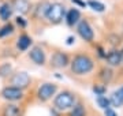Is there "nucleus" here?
I'll use <instances>...</instances> for the list:
<instances>
[{
  "mask_svg": "<svg viewBox=\"0 0 123 116\" xmlns=\"http://www.w3.org/2000/svg\"><path fill=\"white\" fill-rule=\"evenodd\" d=\"M71 3H73V4H77L78 7H81V8H85V7L88 6L85 1H82V0H71Z\"/></svg>",
  "mask_w": 123,
  "mask_h": 116,
  "instance_id": "nucleus-26",
  "label": "nucleus"
},
{
  "mask_svg": "<svg viewBox=\"0 0 123 116\" xmlns=\"http://www.w3.org/2000/svg\"><path fill=\"white\" fill-rule=\"evenodd\" d=\"M98 76H100V79L104 82V83H110L111 81H112V78H114V71L111 70V68H103L100 71V74H98Z\"/></svg>",
  "mask_w": 123,
  "mask_h": 116,
  "instance_id": "nucleus-18",
  "label": "nucleus"
},
{
  "mask_svg": "<svg viewBox=\"0 0 123 116\" xmlns=\"http://www.w3.org/2000/svg\"><path fill=\"white\" fill-rule=\"evenodd\" d=\"M104 59H105L107 64H110L112 67H118V66H120L123 63V53H122V51L112 49V51H110V52L105 55Z\"/></svg>",
  "mask_w": 123,
  "mask_h": 116,
  "instance_id": "nucleus-9",
  "label": "nucleus"
},
{
  "mask_svg": "<svg viewBox=\"0 0 123 116\" xmlns=\"http://www.w3.org/2000/svg\"><path fill=\"white\" fill-rule=\"evenodd\" d=\"M111 105L114 107H122L123 105V86H120L118 90H115L110 98Z\"/></svg>",
  "mask_w": 123,
  "mask_h": 116,
  "instance_id": "nucleus-15",
  "label": "nucleus"
},
{
  "mask_svg": "<svg viewBox=\"0 0 123 116\" xmlns=\"http://www.w3.org/2000/svg\"><path fill=\"white\" fill-rule=\"evenodd\" d=\"M75 104V96L68 90H63L57 94L55 100H53V107L57 111H67L71 109Z\"/></svg>",
  "mask_w": 123,
  "mask_h": 116,
  "instance_id": "nucleus-3",
  "label": "nucleus"
},
{
  "mask_svg": "<svg viewBox=\"0 0 123 116\" xmlns=\"http://www.w3.org/2000/svg\"><path fill=\"white\" fill-rule=\"evenodd\" d=\"M66 17V7L59 3V1H55V3H51L48 7V11L45 14V19L48 21L49 23L52 25H59V23L63 22V19Z\"/></svg>",
  "mask_w": 123,
  "mask_h": 116,
  "instance_id": "nucleus-2",
  "label": "nucleus"
},
{
  "mask_svg": "<svg viewBox=\"0 0 123 116\" xmlns=\"http://www.w3.org/2000/svg\"><path fill=\"white\" fill-rule=\"evenodd\" d=\"M86 4H88L93 11H96V12H104V11H105V6L103 4L101 1H98V0H89Z\"/></svg>",
  "mask_w": 123,
  "mask_h": 116,
  "instance_id": "nucleus-20",
  "label": "nucleus"
},
{
  "mask_svg": "<svg viewBox=\"0 0 123 116\" xmlns=\"http://www.w3.org/2000/svg\"><path fill=\"white\" fill-rule=\"evenodd\" d=\"M77 33L78 36L82 38L86 42H92L94 40V31H93V27L90 26V23L85 19H81L78 23H77Z\"/></svg>",
  "mask_w": 123,
  "mask_h": 116,
  "instance_id": "nucleus-4",
  "label": "nucleus"
},
{
  "mask_svg": "<svg viewBox=\"0 0 123 116\" xmlns=\"http://www.w3.org/2000/svg\"><path fill=\"white\" fill-rule=\"evenodd\" d=\"M31 44H33V40H31V37L27 36V34H21L17 40V48L19 49L21 52L27 51V49L30 48Z\"/></svg>",
  "mask_w": 123,
  "mask_h": 116,
  "instance_id": "nucleus-13",
  "label": "nucleus"
},
{
  "mask_svg": "<svg viewBox=\"0 0 123 116\" xmlns=\"http://www.w3.org/2000/svg\"><path fill=\"white\" fill-rule=\"evenodd\" d=\"M30 83V76L29 74L25 71H19L15 72L12 76H11V86H15L18 89H26Z\"/></svg>",
  "mask_w": 123,
  "mask_h": 116,
  "instance_id": "nucleus-6",
  "label": "nucleus"
},
{
  "mask_svg": "<svg viewBox=\"0 0 123 116\" xmlns=\"http://www.w3.org/2000/svg\"><path fill=\"white\" fill-rule=\"evenodd\" d=\"M122 53H123V51H122Z\"/></svg>",
  "mask_w": 123,
  "mask_h": 116,
  "instance_id": "nucleus-29",
  "label": "nucleus"
},
{
  "mask_svg": "<svg viewBox=\"0 0 123 116\" xmlns=\"http://www.w3.org/2000/svg\"><path fill=\"white\" fill-rule=\"evenodd\" d=\"M15 23H17V25H18L19 27H22V29L27 26V21H26L25 18H23L22 15H18L17 18H15Z\"/></svg>",
  "mask_w": 123,
  "mask_h": 116,
  "instance_id": "nucleus-24",
  "label": "nucleus"
},
{
  "mask_svg": "<svg viewBox=\"0 0 123 116\" xmlns=\"http://www.w3.org/2000/svg\"><path fill=\"white\" fill-rule=\"evenodd\" d=\"M70 68L75 75H86L94 68V62L88 55H77L70 62Z\"/></svg>",
  "mask_w": 123,
  "mask_h": 116,
  "instance_id": "nucleus-1",
  "label": "nucleus"
},
{
  "mask_svg": "<svg viewBox=\"0 0 123 116\" xmlns=\"http://www.w3.org/2000/svg\"><path fill=\"white\" fill-rule=\"evenodd\" d=\"M29 58L31 59V62L36 63L37 66H44L45 64V52L41 46H33L29 52Z\"/></svg>",
  "mask_w": 123,
  "mask_h": 116,
  "instance_id": "nucleus-10",
  "label": "nucleus"
},
{
  "mask_svg": "<svg viewBox=\"0 0 123 116\" xmlns=\"http://www.w3.org/2000/svg\"><path fill=\"white\" fill-rule=\"evenodd\" d=\"M68 116H86V111H85V107L82 104H74V107L71 108L70 115Z\"/></svg>",
  "mask_w": 123,
  "mask_h": 116,
  "instance_id": "nucleus-19",
  "label": "nucleus"
},
{
  "mask_svg": "<svg viewBox=\"0 0 123 116\" xmlns=\"http://www.w3.org/2000/svg\"><path fill=\"white\" fill-rule=\"evenodd\" d=\"M56 90H57V86L55 83H49V82L43 83L37 90V97H38L40 101H48V100L52 98V96H55Z\"/></svg>",
  "mask_w": 123,
  "mask_h": 116,
  "instance_id": "nucleus-5",
  "label": "nucleus"
},
{
  "mask_svg": "<svg viewBox=\"0 0 123 116\" xmlns=\"http://www.w3.org/2000/svg\"><path fill=\"white\" fill-rule=\"evenodd\" d=\"M49 1H41V3H38L37 4V7L34 8V15H36V18H38V19H43L45 18V14H47V11H48V7H49Z\"/></svg>",
  "mask_w": 123,
  "mask_h": 116,
  "instance_id": "nucleus-16",
  "label": "nucleus"
},
{
  "mask_svg": "<svg viewBox=\"0 0 123 116\" xmlns=\"http://www.w3.org/2000/svg\"><path fill=\"white\" fill-rule=\"evenodd\" d=\"M74 41H75L74 37H68V38H67V45H71L73 42H74Z\"/></svg>",
  "mask_w": 123,
  "mask_h": 116,
  "instance_id": "nucleus-28",
  "label": "nucleus"
},
{
  "mask_svg": "<svg viewBox=\"0 0 123 116\" xmlns=\"http://www.w3.org/2000/svg\"><path fill=\"white\" fill-rule=\"evenodd\" d=\"M3 116H22V111L15 104H8L3 109Z\"/></svg>",
  "mask_w": 123,
  "mask_h": 116,
  "instance_id": "nucleus-17",
  "label": "nucleus"
},
{
  "mask_svg": "<svg viewBox=\"0 0 123 116\" xmlns=\"http://www.w3.org/2000/svg\"><path fill=\"white\" fill-rule=\"evenodd\" d=\"M12 12H14V10H12L11 3L6 1V3H3L0 6V19L3 22H8V19L12 17Z\"/></svg>",
  "mask_w": 123,
  "mask_h": 116,
  "instance_id": "nucleus-14",
  "label": "nucleus"
},
{
  "mask_svg": "<svg viewBox=\"0 0 123 116\" xmlns=\"http://www.w3.org/2000/svg\"><path fill=\"white\" fill-rule=\"evenodd\" d=\"M14 33V25L12 23H6L4 26L0 29V38H3L6 36H10Z\"/></svg>",
  "mask_w": 123,
  "mask_h": 116,
  "instance_id": "nucleus-21",
  "label": "nucleus"
},
{
  "mask_svg": "<svg viewBox=\"0 0 123 116\" xmlns=\"http://www.w3.org/2000/svg\"><path fill=\"white\" fill-rule=\"evenodd\" d=\"M70 64V59L63 52H55L51 58V66L55 68H64Z\"/></svg>",
  "mask_w": 123,
  "mask_h": 116,
  "instance_id": "nucleus-8",
  "label": "nucleus"
},
{
  "mask_svg": "<svg viewBox=\"0 0 123 116\" xmlns=\"http://www.w3.org/2000/svg\"><path fill=\"white\" fill-rule=\"evenodd\" d=\"M12 71V66L10 64V63H4V64H1L0 66V78H6V76H8Z\"/></svg>",
  "mask_w": 123,
  "mask_h": 116,
  "instance_id": "nucleus-22",
  "label": "nucleus"
},
{
  "mask_svg": "<svg viewBox=\"0 0 123 116\" xmlns=\"http://www.w3.org/2000/svg\"><path fill=\"white\" fill-rule=\"evenodd\" d=\"M93 92L96 93V96H104L105 87H104V86H94V87H93Z\"/></svg>",
  "mask_w": 123,
  "mask_h": 116,
  "instance_id": "nucleus-25",
  "label": "nucleus"
},
{
  "mask_svg": "<svg viewBox=\"0 0 123 116\" xmlns=\"http://www.w3.org/2000/svg\"><path fill=\"white\" fill-rule=\"evenodd\" d=\"M64 21H66L67 26H75L77 23L81 21V11H79L77 7L74 8H70L68 11H66V17H64Z\"/></svg>",
  "mask_w": 123,
  "mask_h": 116,
  "instance_id": "nucleus-12",
  "label": "nucleus"
},
{
  "mask_svg": "<svg viewBox=\"0 0 123 116\" xmlns=\"http://www.w3.org/2000/svg\"><path fill=\"white\" fill-rule=\"evenodd\" d=\"M11 6L19 15H26L31 8V3L29 0H11Z\"/></svg>",
  "mask_w": 123,
  "mask_h": 116,
  "instance_id": "nucleus-11",
  "label": "nucleus"
},
{
  "mask_svg": "<svg viewBox=\"0 0 123 116\" xmlns=\"http://www.w3.org/2000/svg\"><path fill=\"white\" fill-rule=\"evenodd\" d=\"M97 104H98V107L103 108V109H107L108 107H111L110 98H107L105 96H97Z\"/></svg>",
  "mask_w": 123,
  "mask_h": 116,
  "instance_id": "nucleus-23",
  "label": "nucleus"
},
{
  "mask_svg": "<svg viewBox=\"0 0 123 116\" xmlns=\"http://www.w3.org/2000/svg\"><path fill=\"white\" fill-rule=\"evenodd\" d=\"M1 97L7 101H18L23 97V90L18 89L15 86H6L1 90Z\"/></svg>",
  "mask_w": 123,
  "mask_h": 116,
  "instance_id": "nucleus-7",
  "label": "nucleus"
},
{
  "mask_svg": "<svg viewBox=\"0 0 123 116\" xmlns=\"http://www.w3.org/2000/svg\"><path fill=\"white\" fill-rule=\"evenodd\" d=\"M104 113H105V116H118L116 115V112H115L111 107H108L107 109H104Z\"/></svg>",
  "mask_w": 123,
  "mask_h": 116,
  "instance_id": "nucleus-27",
  "label": "nucleus"
}]
</instances>
